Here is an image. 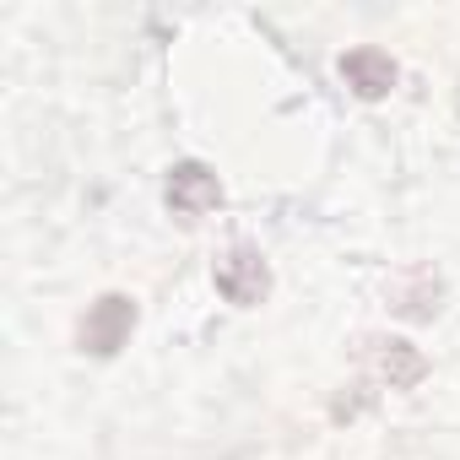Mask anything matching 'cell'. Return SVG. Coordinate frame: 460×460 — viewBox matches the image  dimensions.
I'll list each match as a JSON object with an SVG mask.
<instances>
[{
	"instance_id": "obj_2",
	"label": "cell",
	"mask_w": 460,
	"mask_h": 460,
	"mask_svg": "<svg viewBox=\"0 0 460 460\" xmlns=\"http://www.w3.org/2000/svg\"><path fill=\"white\" fill-rule=\"evenodd\" d=\"M217 293H222L227 304H239V309H255V304L271 293V266H266V255L250 250V244L227 250V255L217 261Z\"/></svg>"
},
{
	"instance_id": "obj_1",
	"label": "cell",
	"mask_w": 460,
	"mask_h": 460,
	"mask_svg": "<svg viewBox=\"0 0 460 460\" xmlns=\"http://www.w3.org/2000/svg\"><path fill=\"white\" fill-rule=\"evenodd\" d=\"M130 331H136V298H125V293H103V298L82 314V325H76V347L93 352V358H114V352L130 341Z\"/></svg>"
},
{
	"instance_id": "obj_3",
	"label": "cell",
	"mask_w": 460,
	"mask_h": 460,
	"mask_svg": "<svg viewBox=\"0 0 460 460\" xmlns=\"http://www.w3.org/2000/svg\"><path fill=\"white\" fill-rule=\"evenodd\" d=\"M222 206V184H217V173L206 168V163H179L173 173H168V211L179 217V222H200V217H211Z\"/></svg>"
},
{
	"instance_id": "obj_4",
	"label": "cell",
	"mask_w": 460,
	"mask_h": 460,
	"mask_svg": "<svg viewBox=\"0 0 460 460\" xmlns=\"http://www.w3.org/2000/svg\"><path fill=\"white\" fill-rule=\"evenodd\" d=\"M363 358H368L374 379L390 385V390H411V385H422V374H428V358H422L411 341H401V336H379V341H368Z\"/></svg>"
},
{
	"instance_id": "obj_5",
	"label": "cell",
	"mask_w": 460,
	"mask_h": 460,
	"mask_svg": "<svg viewBox=\"0 0 460 460\" xmlns=\"http://www.w3.org/2000/svg\"><path fill=\"white\" fill-rule=\"evenodd\" d=\"M341 76H347V87H352L358 98L374 103V98H385V93L395 87V60H390L385 49H368V44H363V49H352V55L341 60Z\"/></svg>"
}]
</instances>
